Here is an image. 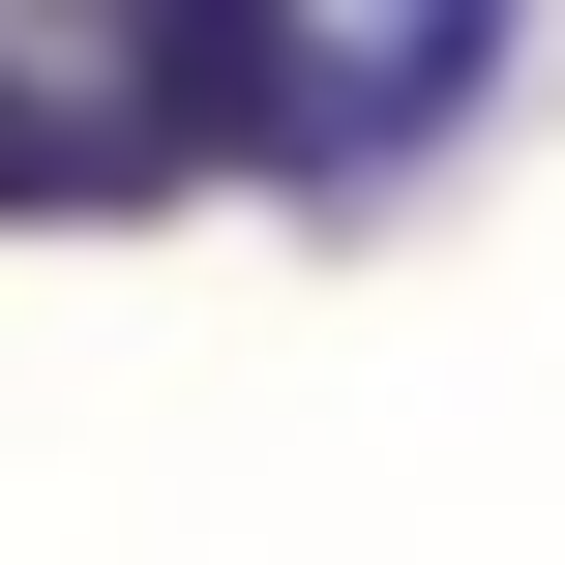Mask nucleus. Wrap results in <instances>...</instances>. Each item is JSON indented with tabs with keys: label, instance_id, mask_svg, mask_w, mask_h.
I'll return each instance as SVG.
<instances>
[{
	"label": "nucleus",
	"instance_id": "obj_1",
	"mask_svg": "<svg viewBox=\"0 0 565 565\" xmlns=\"http://www.w3.org/2000/svg\"><path fill=\"white\" fill-rule=\"evenodd\" d=\"M179 149L119 119V89H60V60H0V209H149Z\"/></svg>",
	"mask_w": 565,
	"mask_h": 565
}]
</instances>
